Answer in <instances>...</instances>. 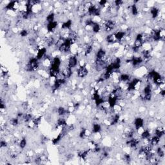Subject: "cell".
<instances>
[{
  "label": "cell",
  "instance_id": "cell-1",
  "mask_svg": "<svg viewBox=\"0 0 165 165\" xmlns=\"http://www.w3.org/2000/svg\"><path fill=\"white\" fill-rule=\"evenodd\" d=\"M27 145V140L26 137H22L20 139V143H19V146L22 150H25V148H26Z\"/></svg>",
  "mask_w": 165,
  "mask_h": 165
}]
</instances>
